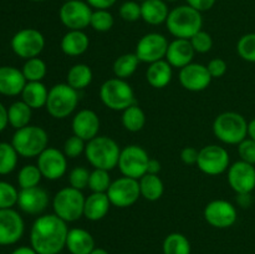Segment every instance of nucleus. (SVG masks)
Here are the masks:
<instances>
[{"label": "nucleus", "instance_id": "10", "mask_svg": "<svg viewBox=\"0 0 255 254\" xmlns=\"http://www.w3.org/2000/svg\"><path fill=\"white\" fill-rule=\"evenodd\" d=\"M229 164L231 157L224 147L218 144H208L199 149L197 166L203 173L208 176H219L228 171Z\"/></svg>", "mask_w": 255, "mask_h": 254}, {"label": "nucleus", "instance_id": "62", "mask_svg": "<svg viewBox=\"0 0 255 254\" xmlns=\"http://www.w3.org/2000/svg\"><path fill=\"white\" fill-rule=\"evenodd\" d=\"M124 254H131V253H124Z\"/></svg>", "mask_w": 255, "mask_h": 254}, {"label": "nucleus", "instance_id": "23", "mask_svg": "<svg viewBox=\"0 0 255 254\" xmlns=\"http://www.w3.org/2000/svg\"><path fill=\"white\" fill-rule=\"evenodd\" d=\"M26 79L21 70L14 66H0V94L5 96L21 95Z\"/></svg>", "mask_w": 255, "mask_h": 254}, {"label": "nucleus", "instance_id": "57", "mask_svg": "<svg viewBox=\"0 0 255 254\" xmlns=\"http://www.w3.org/2000/svg\"><path fill=\"white\" fill-rule=\"evenodd\" d=\"M91 254H110L109 252L106 251V249H104V248H95L94 251L91 252Z\"/></svg>", "mask_w": 255, "mask_h": 254}, {"label": "nucleus", "instance_id": "52", "mask_svg": "<svg viewBox=\"0 0 255 254\" xmlns=\"http://www.w3.org/2000/svg\"><path fill=\"white\" fill-rule=\"evenodd\" d=\"M9 124V117H7V109H5L4 105L0 102V132L4 131Z\"/></svg>", "mask_w": 255, "mask_h": 254}, {"label": "nucleus", "instance_id": "11", "mask_svg": "<svg viewBox=\"0 0 255 254\" xmlns=\"http://www.w3.org/2000/svg\"><path fill=\"white\" fill-rule=\"evenodd\" d=\"M10 45L15 55L29 60L41 54L45 47V37L39 30L27 27L17 31L12 36Z\"/></svg>", "mask_w": 255, "mask_h": 254}, {"label": "nucleus", "instance_id": "32", "mask_svg": "<svg viewBox=\"0 0 255 254\" xmlns=\"http://www.w3.org/2000/svg\"><path fill=\"white\" fill-rule=\"evenodd\" d=\"M32 109L27 106L24 101H16L10 105L7 109V117H9V124L15 129L22 128L27 126L31 120Z\"/></svg>", "mask_w": 255, "mask_h": 254}, {"label": "nucleus", "instance_id": "21", "mask_svg": "<svg viewBox=\"0 0 255 254\" xmlns=\"http://www.w3.org/2000/svg\"><path fill=\"white\" fill-rule=\"evenodd\" d=\"M100 122L99 116L92 110H80L74 116L71 122L72 132L75 136L80 137L84 141L89 142L96 136H99L100 131Z\"/></svg>", "mask_w": 255, "mask_h": 254}, {"label": "nucleus", "instance_id": "26", "mask_svg": "<svg viewBox=\"0 0 255 254\" xmlns=\"http://www.w3.org/2000/svg\"><path fill=\"white\" fill-rule=\"evenodd\" d=\"M107 193H94L92 192L89 197L85 199L84 217L87 221L97 222L104 219L107 216L111 207Z\"/></svg>", "mask_w": 255, "mask_h": 254}, {"label": "nucleus", "instance_id": "17", "mask_svg": "<svg viewBox=\"0 0 255 254\" xmlns=\"http://www.w3.org/2000/svg\"><path fill=\"white\" fill-rule=\"evenodd\" d=\"M228 183L237 194H251L255 189V167L244 161L234 162L228 168Z\"/></svg>", "mask_w": 255, "mask_h": 254}, {"label": "nucleus", "instance_id": "60", "mask_svg": "<svg viewBox=\"0 0 255 254\" xmlns=\"http://www.w3.org/2000/svg\"><path fill=\"white\" fill-rule=\"evenodd\" d=\"M138 1H141V2H143V1H146V0H138Z\"/></svg>", "mask_w": 255, "mask_h": 254}, {"label": "nucleus", "instance_id": "20", "mask_svg": "<svg viewBox=\"0 0 255 254\" xmlns=\"http://www.w3.org/2000/svg\"><path fill=\"white\" fill-rule=\"evenodd\" d=\"M49 194L41 187H32V188L20 189L17 197V206L24 213L31 216H39L44 213L49 206Z\"/></svg>", "mask_w": 255, "mask_h": 254}, {"label": "nucleus", "instance_id": "24", "mask_svg": "<svg viewBox=\"0 0 255 254\" xmlns=\"http://www.w3.org/2000/svg\"><path fill=\"white\" fill-rule=\"evenodd\" d=\"M95 248V239L89 231L84 228L69 229L66 249L70 254H91Z\"/></svg>", "mask_w": 255, "mask_h": 254}, {"label": "nucleus", "instance_id": "49", "mask_svg": "<svg viewBox=\"0 0 255 254\" xmlns=\"http://www.w3.org/2000/svg\"><path fill=\"white\" fill-rule=\"evenodd\" d=\"M199 151L194 147H184L181 152V159L184 164H197Z\"/></svg>", "mask_w": 255, "mask_h": 254}, {"label": "nucleus", "instance_id": "59", "mask_svg": "<svg viewBox=\"0 0 255 254\" xmlns=\"http://www.w3.org/2000/svg\"><path fill=\"white\" fill-rule=\"evenodd\" d=\"M164 1H168V2H174V1H178V0H164Z\"/></svg>", "mask_w": 255, "mask_h": 254}, {"label": "nucleus", "instance_id": "53", "mask_svg": "<svg viewBox=\"0 0 255 254\" xmlns=\"http://www.w3.org/2000/svg\"><path fill=\"white\" fill-rule=\"evenodd\" d=\"M161 162L158 159L149 158L148 167H147V173L149 174H158L161 172Z\"/></svg>", "mask_w": 255, "mask_h": 254}, {"label": "nucleus", "instance_id": "19", "mask_svg": "<svg viewBox=\"0 0 255 254\" xmlns=\"http://www.w3.org/2000/svg\"><path fill=\"white\" fill-rule=\"evenodd\" d=\"M212 80L213 79L208 72L207 66L202 64L191 62L179 70V82L188 91H203L211 85Z\"/></svg>", "mask_w": 255, "mask_h": 254}, {"label": "nucleus", "instance_id": "41", "mask_svg": "<svg viewBox=\"0 0 255 254\" xmlns=\"http://www.w3.org/2000/svg\"><path fill=\"white\" fill-rule=\"evenodd\" d=\"M237 51L244 61L255 62V32L243 35L239 39Z\"/></svg>", "mask_w": 255, "mask_h": 254}, {"label": "nucleus", "instance_id": "34", "mask_svg": "<svg viewBox=\"0 0 255 254\" xmlns=\"http://www.w3.org/2000/svg\"><path fill=\"white\" fill-rule=\"evenodd\" d=\"M122 125L128 132H139L146 125L144 111L137 104L122 111Z\"/></svg>", "mask_w": 255, "mask_h": 254}, {"label": "nucleus", "instance_id": "2", "mask_svg": "<svg viewBox=\"0 0 255 254\" xmlns=\"http://www.w3.org/2000/svg\"><path fill=\"white\" fill-rule=\"evenodd\" d=\"M166 26L169 34L173 35L176 39L189 40L202 30L203 26L202 12L189 5H179L169 11L166 20Z\"/></svg>", "mask_w": 255, "mask_h": 254}, {"label": "nucleus", "instance_id": "6", "mask_svg": "<svg viewBox=\"0 0 255 254\" xmlns=\"http://www.w3.org/2000/svg\"><path fill=\"white\" fill-rule=\"evenodd\" d=\"M100 99L107 109L112 111H125L136 104L134 91L126 80L114 77L109 79L100 87Z\"/></svg>", "mask_w": 255, "mask_h": 254}, {"label": "nucleus", "instance_id": "33", "mask_svg": "<svg viewBox=\"0 0 255 254\" xmlns=\"http://www.w3.org/2000/svg\"><path fill=\"white\" fill-rule=\"evenodd\" d=\"M162 251L163 254H191V242L184 234L174 232L164 238Z\"/></svg>", "mask_w": 255, "mask_h": 254}, {"label": "nucleus", "instance_id": "14", "mask_svg": "<svg viewBox=\"0 0 255 254\" xmlns=\"http://www.w3.org/2000/svg\"><path fill=\"white\" fill-rule=\"evenodd\" d=\"M203 216L209 226L218 229H227L236 224L238 212L231 202L226 199H214L207 204Z\"/></svg>", "mask_w": 255, "mask_h": 254}, {"label": "nucleus", "instance_id": "5", "mask_svg": "<svg viewBox=\"0 0 255 254\" xmlns=\"http://www.w3.org/2000/svg\"><path fill=\"white\" fill-rule=\"evenodd\" d=\"M213 133L223 143L239 144L248 136V122L238 112H223L214 120Z\"/></svg>", "mask_w": 255, "mask_h": 254}, {"label": "nucleus", "instance_id": "7", "mask_svg": "<svg viewBox=\"0 0 255 254\" xmlns=\"http://www.w3.org/2000/svg\"><path fill=\"white\" fill-rule=\"evenodd\" d=\"M85 199L86 197L84 196L82 191L72 187L61 188L56 192L52 199L54 213L66 223L79 221L81 217H84Z\"/></svg>", "mask_w": 255, "mask_h": 254}, {"label": "nucleus", "instance_id": "13", "mask_svg": "<svg viewBox=\"0 0 255 254\" xmlns=\"http://www.w3.org/2000/svg\"><path fill=\"white\" fill-rule=\"evenodd\" d=\"M92 7L82 0L65 1L60 7L59 17L62 25L69 30H84L90 26Z\"/></svg>", "mask_w": 255, "mask_h": 254}, {"label": "nucleus", "instance_id": "27", "mask_svg": "<svg viewBox=\"0 0 255 254\" xmlns=\"http://www.w3.org/2000/svg\"><path fill=\"white\" fill-rule=\"evenodd\" d=\"M168 5L164 0H146L141 2V19L148 25H161L168 17Z\"/></svg>", "mask_w": 255, "mask_h": 254}, {"label": "nucleus", "instance_id": "28", "mask_svg": "<svg viewBox=\"0 0 255 254\" xmlns=\"http://www.w3.org/2000/svg\"><path fill=\"white\" fill-rule=\"evenodd\" d=\"M172 76H173L172 66L166 60L152 62V64H149L148 69L146 71L147 82L154 89L166 87L172 81Z\"/></svg>", "mask_w": 255, "mask_h": 254}, {"label": "nucleus", "instance_id": "31", "mask_svg": "<svg viewBox=\"0 0 255 254\" xmlns=\"http://www.w3.org/2000/svg\"><path fill=\"white\" fill-rule=\"evenodd\" d=\"M92 79H94V74L89 65L76 64L70 67V70L67 71L66 84L76 91H80V90L89 87L92 82Z\"/></svg>", "mask_w": 255, "mask_h": 254}, {"label": "nucleus", "instance_id": "22", "mask_svg": "<svg viewBox=\"0 0 255 254\" xmlns=\"http://www.w3.org/2000/svg\"><path fill=\"white\" fill-rule=\"evenodd\" d=\"M194 55H196V51L189 40L174 39L173 41L169 42L164 60L172 67H177L181 70L182 67L187 66L193 61Z\"/></svg>", "mask_w": 255, "mask_h": 254}, {"label": "nucleus", "instance_id": "30", "mask_svg": "<svg viewBox=\"0 0 255 254\" xmlns=\"http://www.w3.org/2000/svg\"><path fill=\"white\" fill-rule=\"evenodd\" d=\"M138 183L141 197H143L146 201L156 202L163 196L164 184L158 174L146 173L138 179Z\"/></svg>", "mask_w": 255, "mask_h": 254}, {"label": "nucleus", "instance_id": "45", "mask_svg": "<svg viewBox=\"0 0 255 254\" xmlns=\"http://www.w3.org/2000/svg\"><path fill=\"white\" fill-rule=\"evenodd\" d=\"M189 41H191L196 54L197 52L198 54H206V52L211 51L212 47H213V39H212V36L208 32L203 31V30H201L196 35H193L189 39Z\"/></svg>", "mask_w": 255, "mask_h": 254}, {"label": "nucleus", "instance_id": "9", "mask_svg": "<svg viewBox=\"0 0 255 254\" xmlns=\"http://www.w3.org/2000/svg\"><path fill=\"white\" fill-rule=\"evenodd\" d=\"M149 157L146 149L138 144H128L121 149L119 164L122 176L139 179L147 173Z\"/></svg>", "mask_w": 255, "mask_h": 254}, {"label": "nucleus", "instance_id": "42", "mask_svg": "<svg viewBox=\"0 0 255 254\" xmlns=\"http://www.w3.org/2000/svg\"><path fill=\"white\" fill-rule=\"evenodd\" d=\"M19 192L12 184L0 181V209L12 208L17 204Z\"/></svg>", "mask_w": 255, "mask_h": 254}, {"label": "nucleus", "instance_id": "4", "mask_svg": "<svg viewBox=\"0 0 255 254\" xmlns=\"http://www.w3.org/2000/svg\"><path fill=\"white\" fill-rule=\"evenodd\" d=\"M11 144L19 156L25 158L39 157V154L49 147V134L42 127L27 125L15 131Z\"/></svg>", "mask_w": 255, "mask_h": 254}, {"label": "nucleus", "instance_id": "54", "mask_svg": "<svg viewBox=\"0 0 255 254\" xmlns=\"http://www.w3.org/2000/svg\"><path fill=\"white\" fill-rule=\"evenodd\" d=\"M237 202H238V204L241 207L247 208V207H249V204L252 202L251 194H237Z\"/></svg>", "mask_w": 255, "mask_h": 254}, {"label": "nucleus", "instance_id": "43", "mask_svg": "<svg viewBox=\"0 0 255 254\" xmlns=\"http://www.w3.org/2000/svg\"><path fill=\"white\" fill-rule=\"evenodd\" d=\"M90 173L91 172L82 166L72 168L69 173L70 187L79 189V191H84L85 188H89Z\"/></svg>", "mask_w": 255, "mask_h": 254}, {"label": "nucleus", "instance_id": "56", "mask_svg": "<svg viewBox=\"0 0 255 254\" xmlns=\"http://www.w3.org/2000/svg\"><path fill=\"white\" fill-rule=\"evenodd\" d=\"M248 136L249 138L255 141V119L252 120L251 122H248Z\"/></svg>", "mask_w": 255, "mask_h": 254}, {"label": "nucleus", "instance_id": "37", "mask_svg": "<svg viewBox=\"0 0 255 254\" xmlns=\"http://www.w3.org/2000/svg\"><path fill=\"white\" fill-rule=\"evenodd\" d=\"M17 152L11 143L0 142V174H9L17 164Z\"/></svg>", "mask_w": 255, "mask_h": 254}, {"label": "nucleus", "instance_id": "12", "mask_svg": "<svg viewBox=\"0 0 255 254\" xmlns=\"http://www.w3.org/2000/svg\"><path fill=\"white\" fill-rule=\"evenodd\" d=\"M107 196L112 206L117 208H128L133 206L141 197L138 179L125 176L115 179L107 191Z\"/></svg>", "mask_w": 255, "mask_h": 254}, {"label": "nucleus", "instance_id": "18", "mask_svg": "<svg viewBox=\"0 0 255 254\" xmlns=\"http://www.w3.org/2000/svg\"><path fill=\"white\" fill-rule=\"evenodd\" d=\"M25 223L12 208L0 209V246H12L22 238Z\"/></svg>", "mask_w": 255, "mask_h": 254}, {"label": "nucleus", "instance_id": "48", "mask_svg": "<svg viewBox=\"0 0 255 254\" xmlns=\"http://www.w3.org/2000/svg\"><path fill=\"white\" fill-rule=\"evenodd\" d=\"M207 69L208 72L211 74L212 79H219V77L224 76L228 70V65L221 57H216V59H212L211 61L207 65Z\"/></svg>", "mask_w": 255, "mask_h": 254}, {"label": "nucleus", "instance_id": "1", "mask_svg": "<svg viewBox=\"0 0 255 254\" xmlns=\"http://www.w3.org/2000/svg\"><path fill=\"white\" fill-rule=\"evenodd\" d=\"M69 227L65 221L52 214H42L32 223L30 246L37 254H59L66 248Z\"/></svg>", "mask_w": 255, "mask_h": 254}, {"label": "nucleus", "instance_id": "40", "mask_svg": "<svg viewBox=\"0 0 255 254\" xmlns=\"http://www.w3.org/2000/svg\"><path fill=\"white\" fill-rule=\"evenodd\" d=\"M115 24L114 15L109 10H95L92 11L90 26L99 32H106L112 29Z\"/></svg>", "mask_w": 255, "mask_h": 254}, {"label": "nucleus", "instance_id": "58", "mask_svg": "<svg viewBox=\"0 0 255 254\" xmlns=\"http://www.w3.org/2000/svg\"><path fill=\"white\" fill-rule=\"evenodd\" d=\"M30 1H35V2H40V1H45V0H30Z\"/></svg>", "mask_w": 255, "mask_h": 254}, {"label": "nucleus", "instance_id": "61", "mask_svg": "<svg viewBox=\"0 0 255 254\" xmlns=\"http://www.w3.org/2000/svg\"><path fill=\"white\" fill-rule=\"evenodd\" d=\"M62 1H70V0H62Z\"/></svg>", "mask_w": 255, "mask_h": 254}, {"label": "nucleus", "instance_id": "25", "mask_svg": "<svg viewBox=\"0 0 255 254\" xmlns=\"http://www.w3.org/2000/svg\"><path fill=\"white\" fill-rule=\"evenodd\" d=\"M90 39L84 30H69L62 36L60 47L67 56H80L89 50Z\"/></svg>", "mask_w": 255, "mask_h": 254}, {"label": "nucleus", "instance_id": "8", "mask_svg": "<svg viewBox=\"0 0 255 254\" xmlns=\"http://www.w3.org/2000/svg\"><path fill=\"white\" fill-rule=\"evenodd\" d=\"M79 105V94L67 84H56L49 90L46 110L54 119L64 120L76 110Z\"/></svg>", "mask_w": 255, "mask_h": 254}, {"label": "nucleus", "instance_id": "47", "mask_svg": "<svg viewBox=\"0 0 255 254\" xmlns=\"http://www.w3.org/2000/svg\"><path fill=\"white\" fill-rule=\"evenodd\" d=\"M238 154L242 161L247 163L255 164V141L252 138H246L238 144Z\"/></svg>", "mask_w": 255, "mask_h": 254}, {"label": "nucleus", "instance_id": "3", "mask_svg": "<svg viewBox=\"0 0 255 254\" xmlns=\"http://www.w3.org/2000/svg\"><path fill=\"white\" fill-rule=\"evenodd\" d=\"M121 148L109 136H96L86 143L85 157L94 168L112 171L119 164Z\"/></svg>", "mask_w": 255, "mask_h": 254}, {"label": "nucleus", "instance_id": "15", "mask_svg": "<svg viewBox=\"0 0 255 254\" xmlns=\"http://www.w3.org/2000/svg\"><path fill=\"white\" fill-rule=\"evenodd\" d=\"M168 40L166 36L158 32H148L138 40L134 54L141 62L152 64L166 59Z\"/></svg>", "mask_w": 255, "mask_h": 254}, {"label": "nucleus", "instance_id": "39", "mask_svg": "<svg viewBox=\"0 0 255 254\" xmlns=\"http://www.w3.org/2000/svg\"><path fill=\"white\" fill-rule=\"evenodd\" d=\"M111 183L112 181L110 171L94 168V171H91V173H90L89 188L94 193H107Z\"/></svg>", "mask_w": 255, "mask_h": 254}, {"label": "nucleus", "instance_id": "29", "mask_svg": "<svg viewBox=\"0 0 255 254\" xmlns=\"http://www.w3.org/2000/svg\"><path fill=\"white\" fill-rule=\"evenodd\" d=\"M49 90L41 81L26 82L21 92V99L32 110L41 109L46 106Z\"/></svg>", "mask_w": 255, "mask_h": 254}, {"label": "nucleus", "instance_id": "55", "mask_svg": "<svg viewBox=\"0 0 255 254\" xmlns=\"http://www.w3.org/2000/svg\"><path fill=\"white\" fill-rule=\"evenodd\" d=\"M11 254H37L36 252L34 251L31 246L27 247V246H22V247H17L16 249L11 252Z\"/></svg>", "mask_w": 255, "mask_h": 254}, {"label": "nucleus", "instance_id": "46", "mask_svg": "<svg viewBox=\"0 0 255 254\" xmlns=\"http://www.w3.org/2000/svg\"><path fill=\"white\" fill-rule=\"evenodd\" d=\"M119 12L122 20L128 22H134L138 19H141V4H138L137 1H133V0L125 1L120 6Z\"/></svg>", "mask_w": 255, "mask_h": 254}, {"label": "nucleus", "instance_id": "38", "mask_svg": "<svg viewBox=\"0 0 255 254\" xmlns=\"http://www.w3.org/2000/svg\"><path fill=\"white\" fill-rule=\"evenodd\" d=\"M42 174L40 172L39 167L34 166V164H26L22 167L17 174V183L21 189L32 188V187H37L41 182Z\"/></svg>", "mask_w": 255, "mask_h": 254}, {"label": "nucleus", "instance_id": "16", "mask_svg": "<svg viewBox=\"0 0 255 254\" xmlns=\"http://www.w3.org/2000/svg\"><path fill=\"white\" fill-rule=\"evenodd\" d=\"M37 167L42 174V178L56 181L65 176L67 171V157L55 147H47L37 157Z\"/></svg>", "mask_w": 255, "mask_h": 254}, {"label": "nucleus", "instance_id": "51", "mask_svg": "<svg viewBox=\"0 0 255 254\" xmlns=\"http://www.w3.org/2000/svg\"><path fill=\"white\" fill-rule=\"evenodd\" d=\"M85 1L95 10H109L116 4L117 0H85Z\"/></svg>", "mask_w": 255, "mask_h": 254}, {"label": "nucleus", "instance_id": "50", "mask_svg": "<svg viewBox=\"0 0 255 254\" xmlns=\"http://www.w3.org/2000/svg\"><path fill=\"white\" fill-rule=\"evenodd\" d=\"M187 5L192 6L193 9L198 10V11H208L214 6L217 0H186Z\"/></svg>", "mask_w": 255, "mask_h": 254}, {"label": "nucleus", "instance_id": "44", "mask_svg": "<svg viewBox=\"0 0 255 254\" xmlns=\"http://www.w3.org/2000/svg\"><path fill=\"white\" fill-rule=\"evenodd\" d=\"M86 141H84L80 137L70 136L69 138L65 141L64 143V153L67 158H77L79 156H81L82 153H85V149H86Z\"/></svg>", "mask_w": 255, "mask_h": 254}, {"label": "nucleus", "instance_id": "35", "mask_svg": "<svg viewBox=\"0 0 255 254\" xmlns=\"http://www.w3.org/2000/svg\"><path fill=\"white\" fill-rule=\"evenodd\" d=\"M139 62L141 61H139L134 52L133 54L121 55V56L115 60L114 66H112L115 76L122 80H127L136 72Z\"/></svg>", "mask_w": 255, "mask_h": 254}, {"label": "nucleus", "instance_id": "36", "mask_svg": "<svg viewBox=\"0 0 255 254\" xmlns=\"http://www.w3.org/2000/svg\"><path fill=\"white\" fill-rule=\"evenodd\" d=\"M21 71L27 82H37L42 81L46 76L47 67L44 60L40 57H32V59L26 60Z\"/></svg>", "mask_w": 255, "mask_h": 254}]
</instances>
